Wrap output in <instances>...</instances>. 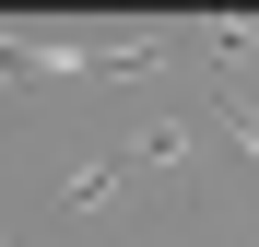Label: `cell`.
<instances>
[{
	"instance_id": "1",
	"label": "cell",
	"mask_w": 259,
	"mask_h": 247,
	"mask_svg": "<svg viewBox=\"0 0 259 247\" xmlns=\"http://www.w3.org/2000/svg\"><path fill=\"white\" fill-rule=\"evenodd\" d=\"M224 130H236V141L259 153V106H236V94H224Z\"/></svg>"
}]
</instances>
